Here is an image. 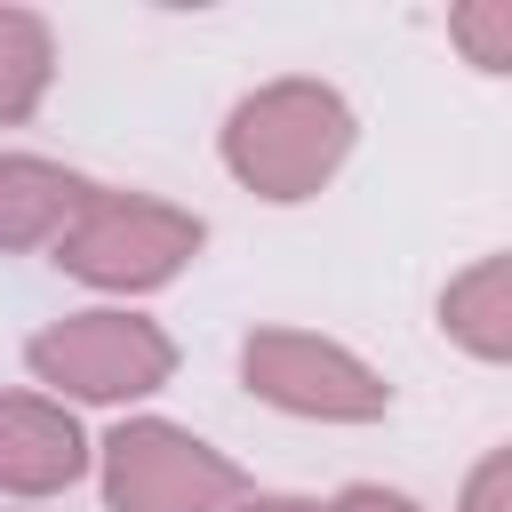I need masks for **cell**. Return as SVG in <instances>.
<instances>
[{
  "label": "cell",
  "mask_w": 512,
  "mask_h": 512,
  "mask_svg": "<svg viewBox=\"0 0 512 512\" xmlns=\"http://www.w3.org/2000/svg\"><path fill=\"white\" fill-rule=\"evenodd\" d=\"M344 144H352V112H344L328 88H312V80H280V88L248 96V104L232 112V128H224L232 176L256 184L264 200H304V192H320V176L344 160Z\"/></svg>",
  "instance_id": "1"
},
{
  "label": "cell",
  "mask_w": 512,
  "mask_h": 512,
  "mask_svg": "<svg viewBox=\"0 0 512 512\" xmlns=\"http://www.w3.org/2000/svg\"><path fill=\"white\" fill-rule=\"evenodd\" d=\"M192 248H200V216L136 200V192H88L80 216L64 224V240H56V264L96 280V288H152Z\"/></svg>",
  "instance_id": "2"
},
{
  "label": "cell",
  "mask_w": 512,
  "mask_h": 512,
  "mask_svg": "<svg viewBox=\"0 0 512 512\" xmlns=\"http://www.w3.org/2000/svg\"><path fill=\"white\" fill-rule=\"evenodd\" d=\"M104 496L112 512H216L240 496V464L176 424H120L104 440Z\"/></svg>",
  "instance_id": "3"
},
{
  "label": "cell",
  "mask_w": 512,
  "mask_h": 512,
  "mask_svg": "<svg viewBox=\"0 0 512 512\" xmlns=\"http://www.w3.org/2000/svg\"><path fill=\"white\" fill-rule=\"evenodd\" d=\"M32 368L72 392V400H136L152 384H168L176 368V344L152 328V320H128V312H80L48 336H32Z\"/></svg>",
  "instance_id": "4"
},
{
  "label": "cell",
  "mask_w": 512,
  "mask_h": 512,
  "mask_svg": "<svg viewBox=\"0 0 512 512\" xmlns=\"http://www.w3.org/2000/svg\"><path fill=\"white\" fill-rule=\"evenodd\" d=\"M240 368H248V392H264L272 408H296V416H384L392 408V392L352 352H336L320 336H296V328L248 336Z\"/></svg>",
  "instance_id": "5"
},
{
  "label": "cell",
  "mask_w": 512,
  "mask_h": 512,
  "mask_svg": "<svg viewBox=\"0 0 512 512\" xmlns=\"http://www.w3.org/2000/svg\"><path fill=\"white\" fill-rule=\"evenodd\" d=\"M80 464H88V440H80V424L64 408L0 392V488L48 496V488H72Z\"/></svg>",
  "instance_id": "6"
},
{
  "label": "cell",
  "mask_w": 512,
  "mask_h": 512,
  "mask_svg": "<svg viewBox=\"0 0 512 512\" xmlns=\"http://www.w3.org/2000/svg\"><path fill=\"white\" fill-rule=\"evenodd\" d=\"M88 192L96 184H80V176H64L48 160L0 152V248H56Z\"/></svg>",
  "instance_id": "7"
},
{
  "label": "cell",
  "mask_w": 512,
  "mask_h": 512,
  "mask_svg": "<svg viewBox=\"0 0 512 512\" xmlns=\"http://www.w3.org/2000/svg\"><path fill=\"white\" fill-rule=\"evenodd\" d=\"M48 88V24L24 8H0V120H24Z\"/></svg>",
  "instance_id": "8"
},
{
  "label": "cell",
  "mask_w": 512,
  "mask_h": 512,
  "mask_svg": "<svg viewBox=\"0 0 512 512\" xmlns=\"http://www.w3.org/2000/svg\"><path fill=\"white\" fill-rule=\"evenodd\" d=\"M448 328H456L472 352H488V360L512 344V328H504V264H496V256L448 288Z\"/></svg>",
  "instance_id": "9"
},
{
  "label": "cell",
  "mask_w": 512,
  "mask_h": 512,
  "mask_svg": "<svg viewBox=\"0 0 512 512\" xmlns=\"http://www.w3.org/2000/svg\"><path fill=\"white\" fill-rule=\"evenodd\" d=\"M504 24H512V16H456V32L480 40V64H488V72L504 64Z\"/></svg>",
  "instance_id": "10"
},
{
  "label": "cell",
  "mask_w": 512,
  "mask_h": 512,
  "mask_svg": "<svg viewBox=\"0 0 512 512\" xmlns=\"http://www.w3.org/2000/svg\"><path fill=\"white\" fill-rule=\"evenodd\" d=\"M496 496H504V456H488V464L472 472V496H464V512H496Z\"/></svg>",
  "instance_id": "11"
},
{
  "label": "cell",
  "mask_w": 512,
  "mask_h": 512,
  "mask_svg": "<svg viewBox=\"0 0 512 512\" xmlns=\"http://www.w3.org/2000/svg\"><path fill=\"white\" fill-rule=\"evenodd\" d=\"M336 512H416L408 496H392V488H344L336 496Z\"/></svg>",
  "instance_id": "12"
},
{
  "label": "cell",
  "mask_w": 512,
  "mask_h": 512,
  "mask_svg": "<svg viewBox=\"0 0 512 512\" xmlns=\"http://www.w3.org/2000/svg\"><path fill=\"white\" fill-rule=\"evenodd\" d=\"M240 512H320V504H304V496H256V504H240Z\"/></svg>",
  "instance_id": "13"
}]
</instances>
